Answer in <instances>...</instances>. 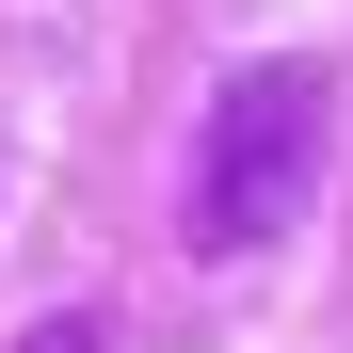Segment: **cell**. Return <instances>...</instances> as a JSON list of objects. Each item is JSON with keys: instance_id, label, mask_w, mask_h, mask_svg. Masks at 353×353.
<instances>
[{"instance_id": "cell-2", "label": "cell", "mask_w": 353, "mask_h": 353, "mask_svg": "<svg viewBox=\"0 0 353 353\" xmlns=\"http://www.w3.org/2000/svg\"><path fill=\"white\" fill-rule=\"evenodd\" d=\"M17 353H97V321H81V305H48V321H32Z\"/></svg>"}, {"instance_id": "cell-1", "label": "cell", "mask_w": 353, "mask_h": 353, "mask_svg": "<svg viewBox=\"0 0 353 353\" xmlns=\"http://www.w3.org/2000/svg\"><path fill=\"white\" fill-rule=\"evenodd\" d=\"M321 145H337V65H305V48L241 65L209 97V129H193V209H176V241L193 257H273L289 225H305V193H321Z\"/></svg>"}]
</instances>
